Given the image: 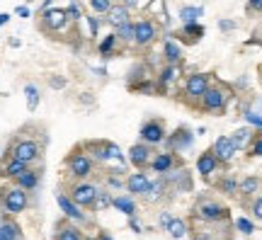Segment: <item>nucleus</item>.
Returning <instances> with one entry per match:
<instances>
[{
  "mask_svg": "<svg viewBox=\"0 0 262 240\" xmlns=\"http://www.w3.org/2000/svg\"><path fill=\"white\" fill-rule=\"evenodd\" d=\"M25 95H27V109L34 112L37 104H39V90H37V85H25Z\"/></svg>",
  "mask_w": 262,
  "mask_h": 240,
  "instance_id": "b1692460",
  "label": "nucleus"
},
{
  "mask_svg": "<svg viewBox=\"0 0 262 240\" xmlns=\"http://www.w3.org/2000/svg\"><path fill=\"white\" fill-rule=\"evenodd\" d=\"M148 175H144V172H134L129 180H126V189L131 192V194H144L146 187H148Z\"/></svg>",
  "mask_w": 262,
  "mask_h": 240,
  "instance_id": "4468645a",
  "label": "nucleus"
},
{
  "mask_svg": "<svg viewBox=\"0 0 262 240\" xmlns=\"http://www.w3.org/2000/svg\"><path fill=\"white\" fill-rule=\"evenodd\" d=\"M114 41H116V34H110L102 44H100V51H102V56H107V54H112V49H114Z\"/></svg>",
  "mask_w": 262,
  "mask_h": 240,
  "instance_id": "7c9ffc66",
  "label": "nucleus"
},
{
  "mask_svg": "<svg viewBox=\"0 0 262 240\" xmlns=\"http://www.w3.org/2000/svg\"><path fill=\"white\" fill-rule=\"evenodd\" d=\"M90 32H92V34H95V32H97V22H95V20H92V17H90Z\"/></svg>",
  "mask_w": 262,
  "mask_h": 240,
  "instance_id": "49530a36",
  "label": "nucleus"
},
{
  "mask_svg": "<svg viewBox=\"0 0 262 240\" xmlns=\"http://www.w3.org/2000/svg\"><path fill=\"white\" fill-rule=\"evenodd\" d=\"M219 27H221L224 32H226V30H233V22H226V20H221V22H219Z\"/></svg>",
  "mask_w": 262,
  "mask_h": 240,
  "instance_id": "37998d69",
  "label": "nucleus"
},
{
  "mask_svg": "<svg viewBox=\"0 0 262 240\" xmlns=\"http://www.w3.org/2000/svg\"><path fill=\"white\" fill-rule=\"evenodd\" d=\"M245 119L250 121V124H255V126H260V129H262V117H260V114H245Z\"/></svg>",
  "mask_w": 262,
  "mask_h": 240,
  "instance_id": "4c0bfd02",
  "label": "nucleus"
},
{
  "mask_svg": "<svg viewBox=\"0 0 262 240\" xmlns=\"http://www.w3.org/2000/svg\"><path fill=\"white\" fill-rule=\"evenodd\" d=\"M235 143H233L231 138H226V136H221V138H216V143H214V155L219 158V160H224V163H228L233 155H235Z\"/></svg>",
  "mask_w": 262,
  "mask_h": 240,
  "instance_id": "0eeeda50",
  "label": "nucleus"
},
{
  "mask_svg": "<svg viewBox=\"0 0 262 240\" xmlns=\"http://www.w3.org/2000/svg\"><path fill=\"white\" fill-rule=\"evenodd\" d=\"M153 36H155V27H153V22L144 20V22L134 25V41H136V44L146 46V44H150V41H153Z\"/></svg>",
  "mask_w": 262,
  "mask_h": 240,
  "instance_id": "423d86ee",
  "label": "nucleus"
},
{
  "mask_svg": "<svg viewBox=\"0 0 262 240\" xmlns=\"http://www.w3.org/2000/svg\"><path fill=\"white\" fill-rule=\"evenodd\" d=\"M68 168H71V175L75 177H87L92 172V160L87 158L85 153H73L68 158Z\"/></svg>",
  "mask_w": 262,
  "mask_h": 240,
  "instance_id": "7ed1b4c3",
  "label": "nucleus"
},
{
  "mask_svg": "<svg viewBox=\"0 0 262 240\" xmlns=\"http://www.w3.org/2000/svg\"><path fill=\"white\" fill-rule=\"evenodd\" d=\"M25 170H27V163H22V160L12 158V160L2 168V175H7V177H17V175H22Z\"/></svg>",
  "mask_w": 262,
  "mask_h": 240,
  "instance_id": "f3484780",
  "label": "nucleus"
},
{
  "mask_svg": "<svg viewBox=\"0 0 262 240\" xmlns=\"http://www.w3.org/2000/svg\"><path fill=\"white\" fill-rule=\"evenodd\" d=\"M165 59L175 63V61L180 59V49H177V44L175 41H165Z\"/></svg>",
  "mask_w": 262,
  "mask_h": 240,
  "instance_id": "c85d7f7f",
  "label": "nucleus"
},
{
  "mask_svg": "<svg viewBox=\"0 0 262 240\" xmlns=\"http://www.w3.org/2000/svg\"><path fill=\"white\" fill-rule=\"evenodd\" d=\"M173 168V155H168V153H160L155 160H153V170L155 172H168Z\"/></svg>",
  "mask_w": 262,
  "mask_h": 240,
  "instance_id": "6ab92c4d",
  "label": "nucleus"
},
{
  "mask_svg": "<svg viewBox=\"0 0 262 240\" xmlns=\"http://www.w3.org/2000/svg\"><path fill=\"white\" fill-rule=\"evenodd\" d=\"M163 126L158 124V121H148L144 129H141V138H144L146 143H160L163 141Z\"/></svg>",
  "mask_w": 262,
  "mask_h": 240,
  "instance_id": "1a4fd4ad",
  "label": "nucleus"
},
{
  "mask_svg": "<svg viewBox=\"0 0 262 240\" xmlns=\"http://www.w3.org/2000/svg\"><path fill=\"white\" fill-rule=\"evenodd\" d=\"M197 213H199V218H206V221H219V218L228 216V211L224 209L221 204H216V202H202L197 206Z\"/></svg>",
  "mask_w": 262,
  "mask_h": 240,
  "instance_id": "39448f33",
  "label": "nucleus"
},
{
  "mask_svg": "<svg viewBox=\"0 0 262 240\" xmlns=\"http://www.w3.org/2000/svg\"><path fill=\"white\" fill-rule=\"evenodd\" d=\"M12 158H17V160H22V163H34L37 158H39V146L34 143V141H20L15 148H12Z\"/></svg>",
  "mask_w": 262,
  "mask_h": 240,
  "instance_id": "20e7f679",
  "label": "nucleus"
},
{
  "mask_svg": "<svg viewBox=\"0 0 262 240\" xmlns=\"http://www.w3.org/2000/svg\"><path fill=\"white\" fill-rule=\"evenodd\" d=\"M235 187H238V184H235V180H233V177H228V180L221 182V189H224L226 194H233V192H235Z\"/></svg>",
  "mask_w": 262,
  "mask_h": 240,
  "instance_id": "e433bc0d",
  "label": "nucleus"
},
{
  "mask_svg": "<svg viewBox=\"0 0 262 240\" xmlns=\"http://www.w3.org/2000/svg\"><path fill=\"white\" fill-rule=\"evenodd\" d=\"M216 163H219V158L214 153H204V155H199V160H197V170L202 175H211L216 170Z\"/></svg>",
  "mask_w": 262,
  "mask_h": 240,
  "instance_id": "dca6fc26",
  "label": "nucleus"
},
{
  "mask_svg": "<svg viewBox=\"0 0 262 240\" xmlns=\"http://www.w3.org/2000/svg\"><path fill=\"white\" fill-rule=\"evenodd\" d=\"M202 97H204V107L206 109H221L224 107V100H226V95L221 90H216V88H206V92H204Z\"/></svg>",
  "mask_w": 262,
  "mask_h": 240,
  "instance_id": "9b49d317",
  "label": "nucleus"
},
{
  "mask_svg": "<svg viewBox=\"0 0 262 240\" xmlns=\"http://www.w3.org/2000/svg\"><path fill=\"white\" fill-rule=\"evenodd\" d=\"M7 20H10V15H7V12H2V15H0V27H2Z\"/></svg>",
  "mask_w": 262,
  "mask_h": 240,
  "instance_id": "a18cd8bd",
  "label": "nucleus"
},
{
  "mask_svg": "<svg viewBox=\"0 0 262 240\" xmlns=\"http://www.w3.org/2000/svg\"><path fill=\"white\" fill-rule=\"evenodd\" d=\"M56 240H83V238H80V231L75 226H63V228H58Z\"/></svg>",
  "mask_w": 262,
  "mask_h": 240,
  "instance_id": "5701e85b",
  "label": "nucleus"
},
{
  "mask_svg": "<svg viewBox=\"0 0 262 240\" xmlns=\"http://www.w3.org/2000/svg\"><path fill=\"white\" fill-rule=\"evenodd\" d=\"M253 213L258 216V218H262V197L255 202V206H253Z\"/></svg>",
  "mask_w": 262,
  "mask_h": 240,
  "instance_id": "58836bf2",
  "label": "nucleus"
},
{
  "mask_svg": "<svg viewBox=\"0 0 262 240\" xmlns=\"http://www.w3.org/2000/svg\"><path fill=\"white\" fill-rule=\"evenodd\" d=\"M175 75H177V70H175V68H165V70H163V78H160V80H163V85L173 83Z\"/></svg>",
  "mask_w": 262,
  "mask_h": 240,
  "instance_id": "c9c22d12",
  "label": "nucleus"
},
{
  "mask_svg": "<svg viewBox=\"0 0 262 240\" xmlns=\"http://www.w3.org/2000/svg\"><path fill=\"white\" fill-rule=\"evenodd\" d=\"M129 160L136 165V168H144L150 160V150H148V143H136L134 148L129 150Z\"/></svg>",
  "mask_w": 262,
  "mask_h": 240,
  "instance_id": "9d476101",
  "label": "nucleus"
},
{
  "mask_svg": "<svg viewBox=\"0 0 262 240\" xmlns=\"http://www.w3.org/2000/svg\"><path fill=\"white\" fill-rule=\"evenodd\" d=\"M97 192H100V189H97L95 184H87V182H83V184H75V187H73L71 199H73L78 206H95Z\"/></svg>",
  "mask_w": 262,
  "mask_h": 240,
  "instance_id": "f03ea898",
  "label": "nucleus"
},
{
  "mask_svg": "<svg viewBox=\"0 0 262 240\" xmlns=\"http://www.w3.org/2000/svg\"><path fill=\"white\" fill-rule=\"evenodd\" d=\"M206 88H209V83H206V75H202V73H197L187 80V95H192V97H202Z\"/></svg>",
  "mask_w": 262,
  "mask_h": 240,
  "instance_id": "ddd939ff",
  "label": "nucleus"
},
{
  "mask_svg": "<svg viewBox=\"0 0 262 240\" xmlns=\"http://www.w3.org/2000/svg\"><path fill=\"white\" fill-rule=\"evenodd\" d=\"M112 202H114V199L110 197V192H97V199H95L97 209H107V206H110Z\"/></svg>",
  "mask_w": 262,
  "mask_h": 240,
  "instance_id": "c756f323",
  "label": "nucleus"
},
{
  "mask_svg": "<svg viewBox=\"0 0 262 240\" xmlns=\"http://www.w3.org/2000/svg\"><path fill=\"white\" fill-rule=\"evenodd\" d=\"M250 10H262V0H250Z\"/></svg>",
  "mask_w": 262,
  "mask_h": 240,
  "instance_id": "a19ab883",
  "label": "nucleus"
},
{
  "mask_svg": "<svg viewBox=\"0 0 262 240\" xmlns=\"http://www.w3.org/2000/svg\"><path fill=\"white\" fill-rule=\"evenodd\" d=\"M2 204H5V211H10V213H20V211H25L27 209V189H22V187H12V189H7Z\"/></svg>",
  "mask_w": 262,
  "mask_h": 240,
  "instance_id": "f257e3e1",
  "label": "nucleus"
},
{
  "mask_svg": "<svg viewBox=\"0 0 262 240\" xmlns=\"http://www.w3.org/2000/svg\"><path fill=\"white\" fill-rule=\"evenodd\" d=\"M180 17L185 25H194L197 17H202V7H182L180 10Z\"/></svg>",
  "mask_w": 262,
  "mask_h": 240,
  "instance_id": "aec40b11",
  "label": "nucleus"
},
{
  "mask_svg": "<svg viewBox=\"0 0 262 240\" xmlns=\"http://www.w3.org/2000/svg\"><path fill=\"white\" fill-rule=\"evenodd\" d=\"M107 20H110V25H124V22H129V7H124V5H112L110 10H107Z\"/></svg>",
  "mask_w": 262,
  "mask_h": 240,
  "instance_id": "2eb2a0df",
  "label": "nucleus"
},
{
  "mask_svg": "<svg viewBox=\"0 0 262 240\" xmlns=\"http://www.w3.org/2000/svg\"><path fill=\"white\" fill-rule=\"evenodd\" d=\"M112 204H114V206H116L119 211H121V213H126L129 218H131V216L136 213V204H134V202H131L129 197H116Z\"/></svg>",
  "mask_w": 262,
  "mask_h": 240,
  "instance_id": "a211bd4d",
  "label": "nucleus"
},
{
  "mask_svg": "<svg viewBox=\"0 0 262 240\" xmlns=\"http://www.w3.org/2000/svg\"><path fill=\"white\" fill-rule=\"evenodd\" d=\"M17 15H20V17H29V10L25 5H20V7H17Z\"/></svg>",
  "mask_w": 262,
  "mask_h": 240,
  "instance_id": "79ce46f5",
  "label": "nucleus"
},
{
  "mask_svg": "<svg viewBox=\"0 0 262 240\" xmlns=\"http://www.w3.org/2000/svg\"><path fill=\"white\" fill-rule=\"evenodd\" d=\"M90 5L95 12H107L112 7V0H90Z\"/></svg>",
  "mask_w": 262,
  "mask_h": 240,
  "instance_id": "2f4dec72",
  "label": "nucleus"
},
{
  "mask_svg": "<svg viewBox=\"0 0 262 240\" xmlns=\"http://www.w3.org/2000/svg\"><path fill=\"white\" fill-rule=\"evenodd\" d=\"M116 36L124 39V41H134V25L131 22H124L116 27Z\"/></svg>",
  "mask_w": 262,
  "mask_h": 240,
  "instance_id": "a878e982",
  "label": "nucleus"
},
{
  "mask_svg": "<svg viewBox=\"0 0 262 240\" xmlns=\"http://www.w3.org/2000/svg\"><path fill=\"white\" fill-rule=\"evenodd\" d=\"M20 238H22V233H20L17 226H12V223L0 226V240H20Z\"/></svg>",
  "mask_w": 262,
  "mask_h": 240,
  "instance_id": "4be33fe9",
  "label": "nucleus"
},
{
  "mask_svg": "<svg viewBox=\"0 0 262 240\" xmlns=\"http://www.w3.org/2000/svg\"><path fill=\"white\" fill-rule=\"evenodd\" d=\"M66 20H68L66 10H46V12H44V25H46L49 30H61V27L66 25Z\"/></svg>",
  "mask_w": 262,
  "mask_h": 240,
  "instance_id": "f8f14e48",
  "label": "nucleus"
},
{
  "mask_svg": "<svg viewBox=\"0 0 262 240\" xmlns=\"http://www.w3.org/2000/svg\"><path fill=\"white\" fill-rule=\"evenodd\" d=\"M66 15H68L71 20H78V17H80V7H78V2H75V0H71V5H68Z\"/></svg>",
  "mask_w": 262,
  "mask_h": 240,
  "instance_id": "473e14b6",
  "label": "nucleus"
},
{
  "mask_svg": "<svg viewBox=\"0 0 262 240\" xmlns=\"http://www.w3.org/2000/svg\"><path fill=\"white\" fill-rule=\"evenodd\" d=\"M248 138H250V131H248V129H240V131H235L231 136V141L235 143V148H243V146L248 143Z\"/></svg>",
  "mask_w": 262,
  "mask_h": 240,
  "instance_id": "bb28decb",
  "label": "nucleus"
},
{
  "mask_svg": "<svg viewBox=\"0 0 262 240\" xmlns=\"http://www.w3.org/2000/svg\"><path fill=\"white\" fill-rule=\"evenodd\" d=\"M253 153H255V155H262V136L258 138V141H255V146H253Z\"/></svg>",
  "mask_w": 262,
  "mask_h": 240,
  "instance_id": "ea45409f",
  "label": "nucleus"
},
{
  "mask_svg": "<svg viewBox=\"0 0 262 240\" xmlns=\"http://www.w3.org/2000/svg\"><path fill=\"white\" fill-rule=\"evenodd\" d=\"M139 0H124V7H136Z\"/></svg>",
  "mask_w": 262,
  "mask_h": 240,
  "instance_id": "c03bdc74",
  "label": "nucleus"
},
{
  "mask_svg": "<svg viewBox=\"0 0 262 240\" xmlns=\"http://www.w3.org/2000/svg\"><path fill=\"white\" fill-rule=\"evenodd\" d=\"M168 231H170V236H173V238H182V236L187 233V226H185V221L173 218V221H170V226H168Z\"/></svg>",
  "mask_w": 262,
  "mask_h": 240,
  "instance_id": "393cba45",
  "label": "nucleus"
},
{
  "mask_svg": "<svg viewBox=\"0 0 262 240\" xmlns=\"http://www.w3.org/2000/svg\"><path fill=\"white\" fill-rule=\"evenodd\" d=\"M170 221H173V213H170V211H163V213L158 216V226H160V228H165V231H168Z\"/></svg>",
  "mask_w": 262,
  "mask_h": 240,
  "instance_id": "72a5a7b5",
  "label": "nucleus"
},
{
  "mask_svg": "<svg viewBox=\"0 0 262 240\" xmlns=\"http://www.w3.org/2000/svg\"><path fill=\"white\" fill-rule=\"evenodd\" d=\"M100 240H112V238H110V236H102V238H100Z\"/></svg>",
  "mask_w": 262,
  "mask_h": 240,
  "instance_id": "de8ad7c7",
  "label": "nucleus"
},
{
  "mask_svg": "<svg viewBox=\"0 0 262 240\" xmlns=\"http://www.w3.org/2000/svg\"><path fill=\"white\" fill-rule=\"evenodd\" d=\"M17 182H20V187H22V189H34V187L39 184V177H37V172L25 170L22 175H17Z\"/></svg>",
  "mask_w": 262,
  "mask_h": 240,
  "instance_id": "412c9836",
  "label": "nucleus"
},
{
  "mask_svg": "<svg viewBox=\"0 0 262 240\" xmlns=\"http://www.w3.org/2000/svg\"><path fill=\"white\" fill-rule=\"evenodd\" d=\"M258 187H260L258 177H248V180H243V184H240V192L243 194H253V192H258Z\"/></svg>",
  "mask_w": 262,
  "mask_h": 240,
  "instance_id": "cd10ccee",
  "label": "nucleus"
},
{
  "mask_svg": "<svg viewBox=\"0 0 262 240\" xmlns=\"http://www.w3.org/2000/svg\"><path fill=\"white\" fill-rule=\"evenodd\" d=\"M58 206H61V211L68 216V218H73V221H85V213L78 209V204L75 202H71L68 197H63V194H58Z\"/></svg>",
  "mask_w": 262,
  "mask_h": 240,
  "instance_id": "6e6552de",
  "label": "nucleus"
},
{
  "mask_svg": "<svg viewBox=\"0 0 262 240\" xmlns=\"http://www.w3.org/2000/svg\"><path fill=\"white\" fill-rule=\"evenodd\" d=\"M238 228H240V231H243L245 236H250V233L255 231V226H253V223H250L248 218H238Z\"/></svg>",
  "mask_w": 262,
  "mask_h": 240,
  "instance_id": "f704fd0d",
  "label": "nucleus"
}]
</instances>
